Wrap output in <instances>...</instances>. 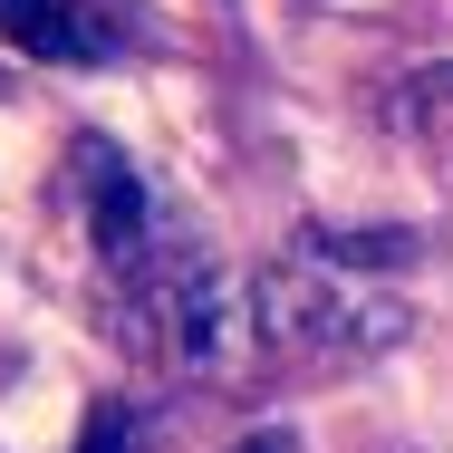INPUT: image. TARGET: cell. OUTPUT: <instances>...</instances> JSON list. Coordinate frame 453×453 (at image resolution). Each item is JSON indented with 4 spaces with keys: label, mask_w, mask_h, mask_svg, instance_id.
<instances>
[{
    "label": "cell",
    "mask_w": 453,
    "mask_h": 453,
    "mask_svg": "<svg viewBox=\"0 0 453 453\" xmlns=\"http://www.w3.org/2000/svg\"><path fill=\"white\" fill-rule=\"evenodd\" d=\"M242 299H251V338L280 348V357H299V366H357V357H386L405 338V309L395 299H366L357 280L319 271L299 251L271 261V271H251Z\"/></svg>",
    "instance_id": "cell-1"
},
{
    "label": "cell",
    "mask_w": 453,
    "mask_h": 453,
    "mask_svg": "<svg viewBox=\"0 0 453 453\" xmlns=\"http://www.w3.org/2000/svg\"><path fill=\"white\" fill-rule=\"evenodd\" d=\"M0 39L49 68H96V58H126L145 29H135V0H0Z\"/></svg>",
    "instance_id": "cell-2"
},
{
    "label": "cell",
    "mask_w": 453,
    "mask_h": 453,
    "mask_svg": "<svg viewBox=\"0 0 453 453\" xmlns=\"http://www.w3.org/2000/svg\"><path fill=\"white\" fill-rule=\"evenodd\" d=\"M78 203H88V232H96V251H106L116 271H135V261L155 251V203H145V183L126 165V145L78 135Z\"/></svg>",
    "instance_id": "cell-3"
},
{
    "label": "cell",
    "mask_w": 453,
    "mask_h": 453,
    "mask_svg": "<svg viewBox=\"0 0 453 453\" xmlns=\"http://www.w3.org/2000/svg\"><path fill=\"white\" fill-rule=\"evenodd\" d=\"M386 126H395L415 155L453 165V58H425V68H405V78L386 88Z\"/></svg>",
    "instance_id": "cell-4"
},
{
    "label": "cell",
    "mask_w": 453,
    "mask_h": 453,
    "mask_svg": "<svg viewBox=\"0 0 453 453\" xmlns=\"http://www.w3.org/2000/svg\"><path fill=\"white\" fill-rule=\"evenodd\" d=\"M425 251V232H405V222H386V232H338V222H309L299 232V261H319V271L357 280V271H405Z\"/></svg>",
    "instance_id": "cell-5"
},
{
    "label": "cell",
    "mask_w": 453,
    "mask_h": 453,
    "mask_svg": "<svg viewBox=\"0 0 453 453\" xmlns=\"http://www.w3.org/2000/svg\"><path fill=\"white\" fill-rule=\"evenodd\" d=\"M78 453H155V415L126 405V395H106V405L88 415V444Z\"/></svg>",
    "instance_id": "cell-6"
},
{
    "label": "cell",
    "mask_w": 453,
    "mask_h": 453,
    "mask_svg": "<svg viewBox=\"0 0 453 453\" xmlns=\"http://www.w3.org/2000/svg\"><path fill=\"white\" fill-rule=\"evenodd\" d=\"M232 453H299V434H289V425H261V434H242Z\"/></svg>",
    "instance_id": "cell-7"
}]
</instances>
